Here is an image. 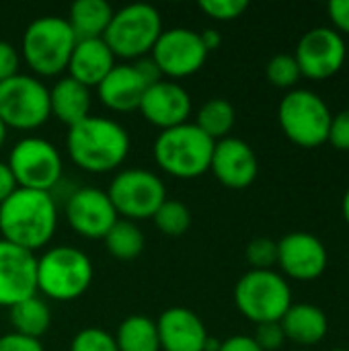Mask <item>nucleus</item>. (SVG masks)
Here are the masks:
<instances>
[{
  "instance_id": "obj_1",
  "label": "nucleus",
  "mask_w": 349,
  "mask_h": 351,
  "mask_svg": "<svg viewBox=\"0 0 349 351\" xmlns=\"http://www.w3.org/2000/svg\"><path fill=\"white\" fill-rule=\"evenodd\" d=\"M58 226V206L49 191L16 187L0 204L2 241L25 251L43 249Z\"/></svg>"
},
{
  "instance_id": "obj_2",
  "label": "nucleus",
  "mask_w": 349,
  "mask_h": 351,
  "mask_svg": "<svg viewBox=\"0 0 349 351\" xmlns=\"http://www.w3.org/2000/svg\"><path fill=\"white\" fill-rule=\"evenodd\" d=\"M128 130L109 117L88 115L68 128L66 148L72 162L88 173L115 171L130 154Z\"/></svg>"
},
{
  "instance_id": "obj_3",
  "label": "nucleus",
  "mask_w": 349,
  "mask_h": 351,
  "mask_svg": "<svg viewBox=\"0 0 349 351\" xmlns=\"http://www.w3.org/2000/svg\"><path fill=\"white\" fill-rule=\"evenodd\" d=\"M216 142L195 123L163 130L154 140V160L171 177L195 179L210 171Z\"/></svg>"
},
{
  "instance_id": "obj_4",
  "label": "nucleus",
  "mask_w": 349,
  "mask_h": 351,
  "mask_svg": "<svg viewBox=\"0 0 349 351\" xmlns=\"http://www.w3.org/2000/svg\"><path fill=\"white\" fill-rule=\"evenodd\" d=\"M91 257L76 247H49L37 257V292L56 300L70 302L80 298L93 282Z\"/></svg>"
},
{
  "instance_id": "obj_5",
  "label": "nucleus",
  "mask_w": 349,
  "mask_h": 351,
  "mask_svg": "<svg viewBox=\"0 0 349 351\" xmlns=\"http://www.w3.org/2000/svg\"><path fill=\"white\" fill-rule=\"evenodd\" d=\"M76 37L64 16H39L23 33V60L37 76H56L68 68Z\"/></svg>"
},
{
  "instance_id": "obj_6",
  "label": "nucleus",
  "mask_w": 349,
  "mask_h": 351,
  "mask_svg": "<svg viewBox=\"0 0 349 351\" xmlns=\"http://www.w3.org/2000/svg\"><path fill=\"white\" fill-rule=\"evenodd\" d=\"M234 304L255 325L280 323L294 304L290 282L274 269H249L234 286Z\"/></svg>"
},
{
  "instance_id": "obj_7",
  "label": "nucleus",
  "mask_w": 349,
  "mask_h": 351,
  "mask_svg": "<svg viewBox=\"0 0 349 351\" xmlns=\"http://www.w3.org/2000/svg\"><path fill=\"white\" fill-rule=\"evenodd\" d=\"M160 33H163L160 12L150 4L134 2L119 10H113L111 23L103 39L115 58L140 60L144 56H150Z\"/></svg>"
},
{
  "instance_id": "obj_8",
  "label": "nucleus",
  "mask_w": 349,
  "mask_h": 351,
  "mask_svg": "<svg viewBox=\"0 0 349 351\" xmlns=\"http://www.w3.org/2000/svg\"><path fill=\"white\" fill-rule=\"evenodd\" d=\"M331 109L321 95L311 88H292L278 107V121L288 140L302 148H317L327 142Z\"/></svg>"
},
{
  "instance_id": "obj_9",
  "label": "nucleus",
  "mask_w": 349,
  "mask_h": 351,
  "mask_svg": "<svg viewBox=\"0 0 349 351\" xmlns=\"http://www.w3.org/2000/svg\"><path fill=\"white\" fill-rule=\"evenodd\" d=\"M49 117V88L37 76L19 72L0 82V121L8 130H37Z\"/></svg>"
},
{
  "instance_id": "obj_10",
  "label": "nucleus",
  "mask_w": 349,
  "mask_h": 351,
  "mask_svg": "<svg viewBox=\"0 0 349 351\" xmlns=\"http://www.w3.org/2000/svg\"><path fill=\"white\" fill-rule=\"evenodd\" d=\"M16 187L49 191L58 185L64 171V160L60 150L45 138L25 136L21 138L6 160Z\"/></svg>"
},
{
  "instance_id": "obj_11",
  "label": "nucleus",
  "mask_w": 349,
  "mask_h": 351,
  "mask_svg": "<svg viewBox=\"0 0 349 351\" xmlns=\"http://www.w3.org/2000/svg\"><path fill=\"white\" fill-rule=\"evenodd\" d=\"M107 195L117 216L136 222L154 216V212L167 199V187L152 171L123 169L113 177Z\"/></svg>"
},
{
  "instance_id": "obj_12",
  "label": "nucleus",
  "mask_w": 349,
  "mask_h": 351,
  "mask_svg": "<svg viewBox=\"0 0 349 351\" xmlns=\"http://www.w3.org/2000/svg\"><path fill=\"white\" fill-rule=\"evenodd\" d=\"M150 58L158 66L160 74L167 78H185L195 74L208 58L202 37L193 29L173 27L163 29L156 39Z\"/></svg>"
},
{
  "instance_id": "obj_13",
  "label": "nucleus",
  "mask_w": 349,
  "mask_h": 351,
  "mask_svg": "<svg viewBox=\"0 0 349 351\" xmlns=\"http://www.w3.org/2000/svg\"><path fill=\"white\" fill-rule=\"evenodd\" d=\"M300 74L313 80L331 78L337 74L348 58V45L333 27H315L306 31L294 51Z\"/></svg>"
},
{
  "instance_id": "obj_14",
  "label": "nucleus",
  "mask_w": 349,
  "mask_h": 351,
  "mask_svg": "<svg viewBox=\"0 0 349 351\" xmlns=\"http://www.w3.org/2000/svg\"><path fill=\"white\" fill-rule=\"evenodd\" d=\"M66 218L70 228L91 241L105 239L119 220L107 191L97 187H78L66 199Z\"/></svg>"
},
{
  "instance_id": "obj_15",
  "label": "nucleus",
  "mask_w": 349,
  "mask_h": 351,
  "mask_svg": "<svg viewBox=\"0 0 349 351\" xmlns=\"http://www.w3.org/2000/svg\"><path fill=\"white\" fill-rule=\"evenodd\" d=\"M329 253L325 243L304 230L288 232L278 241V265L284 276L298 282H313L327 269Z\"/></svg>"
},
{
  "instance_id": "obj_16",
  "label": "nucleus",
  "mask_w": 349,
  "mask_h": 351,
  "mask_svg": "<svg viewBox=\"0 0 349 351\" xmlns=\"http://www.w3.org/2000/svg\"><path fill=\"white\" fill-rule=\"evenodd\" d=\"M37 296V257L16 245L0 239V306Z\"/></svg>"
},
{
  "instance_id": "obj_17",
  "label": "nucleus",
  "mask_w": 349,
  "mask_h": 351,
  "mask_svg": "<svg viewBox=\"0 0 349 351\" xmlns=\"http://www.w3.org/2000/svg\"><path fill=\"white\" fill-rule=\"evenodd\" d=\"M210 171L228 189H245L253 185L259 173L255 150L241 138H222L214 146Z\"/></svg>"
},
{
  "instance_id": "obj_18",
  "label": "nucleus",
  "mask_w": 349,
  "mask_h": 351,
  "mask_svg": "<svg viewBox=\"0 0 349 351\" xmlns=\"http://www.w3.org/2000/svg\"><path fill=\"white\" fill-rule=\"evenodd\" d=\"M138 111L146 121L163 130L187 123L191 115V97L189 93L173 80H160L150 84L140 101Z\"/></svg>"
},
{
  "instance_id": "obj_19",
  "label": "nucleus",
  "mask_w": 349,
  "mask_h": 351,
  "mask_svg": "<svg viewBox=\"0 0 349 351\" xmlns=\"http://www.w3.org/2000/svg\"><path fill=\"white\" fill-rule=\"evenodd\" d=\"M163 351H204L208 331L204 321L185 306L167 308L156 321Z\"/></svg>"
},
{
  "instance_id": "obj_20",
  "label": "nucleus",
  "mask_w": 349,
  "mask_h": 351,
  "mask_svg": "<svg viewBox=\"0 0 349 351\" xmlns=\"http://www.w3.org/2000/svg\"><path fill=\"white\" fill-rule=\"evenodd\" d=\"M148 84L136 72L134 64H115L97 86L101 103L117 113H130L140 107Z\"/></svg>"
},
{
  "instance_id": "obj_21",
  "label": "nucleus",
  "mask_w": 349,
  "mask_h": 351,
  "mask_svg": "<svg viewBox=\"0 0 349 351\" xmlns=\"http://www.w3.org/2000/svg\"><path fill=\"white\" fill-rule=\"evenodd\" d=\"M115 56L105 43V39H80L76 41L72 56L68 60V76L86 88L99 86L101 80L113 70Z\"/></svg>"
},
{
  "instance_id": "obj_22",
  "label": "nucleus",
  "mask_w": 349,
  "mask_h": 351,
  "mask_svg": "<svg viewBox=\"0 0 349 351\" xmlns=\"http://www.w3.org/2000/svg\"><path fill=\"white\" fill-rule=\"evenodd\" d=\"M286 339L302 346V350L306 346H317L327 337L329 331V319L325 315V311L317 304H309V302H300V304H292L288 308V313L282 317L280 321Z\"/></svg>"
},
{
  "instance_id": "obj_23",
  "label": "nucleus",
  "mask_w": 349,
  "mask_h": 351,
  "mask_svg": "<svg viewBox=\"0 0 349 351\" xmlns=\"http://www.w3.org/2000/svg\"><path fill=\"white\" fill-rule=\"evenodd\" d=\"M49 113L72 128L91 115V88L70 76L60 78L49 88Z\"/></svg>"
},
{
  "instance_id": "obj_24",
  "label": "nucleus",
  "mask_w": 349,
  "mask_h": 351,
  "mask_svg": "<svg viewBox=\"0 0 349 351\" xmlns=\"http://www.w3.org/2000/svg\"><path fill=\"white\" fill-rule=\"evenodd\" d=\"M113 8L105 0H76L70 6L68 25L76 37L80 39H101L111 23Z\"/></svg>"
},
{
  "instance_id": "obj_25",
  "label": "nucleus",
  "mask_w": 349,
  "mask_h": 351,
  "mask_svg": "<svg viewBox=\"0 0 349 351\" xmlns=\"http://www.w3.org/2000/svg\"><path fill=\"white\" fill-rule=\"evenodd\" d=\"M113 339L117 351H160L156 321L144 315H132L123 319Z\"/></svg>"
},
{
  "instance_id": "obj_26",
  "label": "nucleus",
  "mask_w": 349,
  "mask_h": 351,
  "mask_svg": "<svg viewBox=\"0 0 349 351\" xmlns=\"http://www.w3.org/2000/svg\"><path fill=\"white\" fill-rule=\"evenodd\" d=\"M10 325L14 333L39 339L51 325V313L45 300L31 296L10 308Z\"/></svg>"
},
{
  "instance_id": "obj_27",
  "label": "nucleus",
  "mask_w": 349,
  "mask_h": 351,
  "mask_svg": "<svg viewBox=\"0 0 349 351\" xmlns=\"http://www.w3.org/2000/svg\"><path fill=\"white\" fill-rule=\"evenodd\" d=\"M234 119H237V115H234L232 103L218 97V99L206 101V103L200 107V111H197L193 123H195L206 136H210L214 142H218V140H222V138H228V134H230V130H232V125H234Z\"/></svg>"
},
{
  "instance_id": "obj_28",
  "label": "nucleus",
  "mask_w": 349,
  "mask_h": 351,
  "mask_svg": "<svg viewBox=\"0 0 349 351\" xmlns=\"http://www.w3.org/2000/svg\"><path fill=\"white\" fill-rule=\"evenodd\" d=\"M103 241H105L107 251L115 259H119V261H132V259H136L144 251V245H146L144 234L136 226V222L123 220V218L117 220L111 226V230L105 234Z\"/></svg>"
},
{
  "instance_id": "obj_29",
  "label": "nucleus",
  "mask_w": 349,
  "mask_h": 351,
  "mask_svg": "<svg viewBox=\"0 0 349 351\" xmlns=\"http://www.w3.org/2000/svg\"><path fill=\"white\" fill-rule=\"evenodd\" d=\"M156 228L167 237H181L191 226V212L177 199H165L152 216Z\"/></svg>"
},
{
  "instance_id": "obj_30",
  "label": "nucleus",
  "mask_w": 349,
  "mask_h": 351,
  "mask_svg": "<svg viewBox=\"0 0 349 351\" xmlns=\"http://www.w3.org/2000/svg\"><path fill=\"white\" fill-rule=\"evenodd\" d=\"M265 74H267V80L274 86L290 88V90L294 88V84L302 76L294 53H278V56H274L265 66Z\"/></svg>"
},
{
  "instance_id": "obj_31",
  "label": "nucleus",
  "mask_w": 349,
  "mask_h": 351,
  "mask_svg": "<svg viewBox=\"0 0 349 351\" xmlns=\"http://www.w3.org/2000/svg\"><path fill=\"white\" fill-rule=\"evenodd\" d=\"M70 351H117L111 333L99 327H86L78 331L70 343Z\"/></svg>"
},
{
  "instance_id": "obj_32",
  "label": "nucleus",
  "mask_w": 349,
  "mask_h": 351,
  "mask_svg": "<svg viewBox=\"0 0 349 351\" xmlns=\"http://www.w3.org/2000/svg\"><path fill=\"white\" fill-rule=\"evenodd\" d=\"M247 261L251 263V269H274L278 263V243L265 237L253 239L247 245Z\"/></svg>"
},
{
  "instance_id": "obj_33",
  "label": "nucleus",
  "mask_w": 349,
  "mask_h": 351,
  "mask_svg": "<svg viewBox=\"0 0 349 351\" xmlns=\"http://www.w3.org/2000/svg\"><path fill=\"white\" fill-rule=\"evenodd\" d=\"M200 8L214 21H234L247 8V0H200Z\"/></svg>"
},
{
  "instance_id": "obj_34",
  "label": "nucleus",
  "mask_w": 349,
  "mask_h": 351,
  "mask_svg": "<svg viewBox=\"0 0 349 351\" xmlns=\"http://www.w3.org/2000/svg\"><path fill=\"white\" fill-rule=\"evenodd\" d=\"M253 339L263 351H278L284 346L286 335L280 323H261L257 325Z\"/></svg>"
},
{
  "instance_id": "obj_35",
  "label": "nucleus",
  "mask_w": 349,
  "mask_h": 351,
  "mask_svg": "<svg viewBox=\"0 0 349 351\" xmlns=\"http://www.w3.org/2000/svg\"><path fill=\"white\" fill-rule=\"evenodd\" d=\"M327 142L341 152H349V109H344L341 113L331 117Z\"/></svg>"
},
{
  "instance_id": "obj_36",
  "label": "nucleus",
  "mask_w": 349,
  "mask_h": 351,
  "mask_svg": "<svg viewBox=\"0 0 349 351\" xmlns=\"http://www.w3.org/2000/svg\"><path fill=\"white\" fill-rule=\"evenodd\" d=\"M19 74V51L12 43L0 39V82Z\"/></svg>"
},
{
  "instance_id": "obj_37",
  "label": "nucleus",
  "mask_w": 349,
  "mask_h": 351,
  "mask_svg": "<svg viewBox=\"0 0 349 351\" xmlns=\"http://www.w3.org/2000/svg\"><path fill=\"white\" fill-rule=\"evenodd\" d=\"M0 351H45L39 339L25 337L19 333H6L0 337Z\"/></svg>"
},
{
  "instance_id": "obj_38",
  "label": "nucleus",
  "mask_w": 349,
  "mask_h": 351,
  "mask_svg": "<svg viewBox=\"0 0 349 351\" xmlns=\"http://www.w3.org/2000/svg\"><path fill=\"white\" fill-rule=\"evenodd\" d=\"M327 10L333 21V29L349 35V0H331Z\"/></svg>"
},
{
  "instance_id": "obj_39",
  "label": "nucleus",
  "mask_w": 349,
  "mask_h": 351,
  "mask_svg": "<svg viewBox=\"0 0 349 351\" xmlns=\"http://www.w3.org/2000/svg\"><path fill=\"white\" fill-rule=\"evenodd\" d=\"M134 68H136V72L142 76V80H144L148 86H150V84H156V82H160V80L165 78V76L160 74L158 66L154 64V60H152L150 56H144V58L136 60Z\"/></svg>"
},
{
  "instance_id": "obj_40",
  "label": "nucleus",
  "mask_w": 349,
  "mask_h": 351,
  "mask_svg": "<svg viewBox=\"0 0 349 351\" xmlns=\"http://www.w3.org/2000/svg\"><path fill=\"white\" fill-rule=\"evenodd\" d=\"M218 351H263L253 337L249 335H232L224 341H220Z\"/></svg>"
},
{
  "instance_id": "obj_41",
  "label": "nucleus",
  "mask_w": 349,
  "mask_h": 351,
  "mask_svg": "<svg viewBox=\"0 0 349 351\" xmlns=\"http://www.w3.org/2000/svg\"><path fill=\"white\" fill-rule=\"evenodd\" d=\"M14 189H16V181H14L10 169H8V165L0 160V204H2L6 197H10V193H12Z\"/></svg>"
},
{
  "instance_id": "obj_42",
  "label": "nucleus",
  "mask_w": 349,
  "mask_h": 351,
  "mask_svg": "<svg viewBox=\"0 0 349 351\" xmlns=\"http://www.w3.org/2000/svg\"><path fill=\"white\" fill-rule=\"evenodd\" d=\"M200 37H202V43H204V47H206L208 53L214 51V49H218L220 43H222V35H220L216 29H204V31L200 33Z\"/></svg>"
},
{
  "instance_id": "obj_43",
  "label": "nucleus",
  "mask_w": 349,
  "mask_h": 351,
  "mask_svg": "<svg viewBox=\"0 0 349 351\" xmlns=\"http://www.w3.org/2000/svg\"><path fill=\"white\" fill-rule=\"evenodd\" d=\"M341 214H344L346 222H348V224H349V187H348V189H346L344 197H341Z\"/></svg>"
},
{
  "instance_id": "obj_44",
  "label": "nucleus",
  "mask_w": 349,
  "mask_h": 351,
  "mask_svg": "<svg viewBox=\"0 0 349 351\" xmlns=\"http://www.w3.org/2000/svg\"><path fill=\"white\" fill-rule=\"evenodd\" d=\"M218 348H220V341L208 335V339H206V346H204V351H218Z\"/></svg>"
},
{
  "instance_id": "obj_45",
  "label": "nucleus",
  "mask_w": 349,
  "mask_h": 351,
  "mask_svg": "<svg viewBox=\"0 0 349 351\" xmlns=\"http://www.w3.org/2000/svg\"><path fill=\"white\" fill-rule=\"evenodd\" d=\"M6 134H8V128L0 121V148H2L4 142H6Z\"/></svg>"
},
{
  "instance_id": "obj_46",
  "label": "nucleus",
  "mask_w": 349,
  "mask_h": 351,
  "mask_svg": "<svg viewBox=\"0 0 349 351\" xmlns=\"http://www.w3.org/2000/svg\"><path fill=\"white\" fill-rule=\"evenodd\" d=\"M329 351H349L348 348H333V350H329Z\"/></svg>"
},
{
  "instance_id": "obj_47",
  "label": "nucleus",
  "mask_w": 349,
  "mask_h": 351,
  "mask_svg": "<svg viewBox=\"0 0 349 351\" xmlns=\"http://www.w3.org/2000/svg\"><path fill=\"white\" fill-rule=\"evenodd\" d=\"M290 351H306V350H302V348H298V350H290Z\"/></svg>"
},
{
  "instance_id": "obj_48",
  "label": "nucleus",
  "mask_w": 349,
  "mask_h": 351,
  "mask_svg": "<svg viewBox=\"0 0 349 351\" xmlns=\"http://www.w3.org/2000/svg\"><path fill=\"white\" fill-rule=\"evenodd\" d=\"M348 269H349V255H348Z\"/></svg>"
}]
</instances>
